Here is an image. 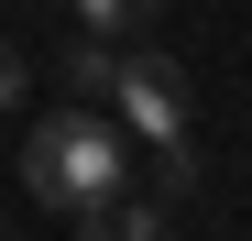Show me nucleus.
I'll list each match as a JSON object with an SVG mask.
<instances>
[{"mask_svg": "<svg viewBox=\"0 0 252 241\" xmlns=\"http://www.w3.org/2000/svg\"><path fill=\"white\" fill-rule=\"evenodd\" d=\"M22 186L44 197L55 219L110 209V197H132V132L99 120V110H44V120L22 132Z\"/></svg>", "mask_w": 252, "mask_h": 241, "instance_id": "obj_1", "label": "nucleus"}, {"mask_svg": "<svg viewBox=\"0 0 252 241\" xmlns=\"http://www.w3.org/2000/svg\"><path fill=\"white\" fill-rule=\"evenodd\" d=\"M110 99H121V132L132 143H187V66L176 55H121Z\"/></svg>", "mask_w": 252, "mask_h": 241, "instance_id": "obj_2", "label": "nucleus"}, {"mask_svg": "<svg viewBox=\"0 0 252 241\" xmlns=\"http://www.w3.org/2000/svg\"><path fill=\"white\" fill-rule=\"evenodd\" d=\"M110 77H121V44H66V99H110Z\"/></svg>", "mask_w": 252, "mask_h": 241, "instance_id": "obj_3", "label": "nucleus"}, {"mask_svg": "<svg viewBox=\"0 0 252 241\" xmlns=\"http://www.w3.org/2000/svg\"><path fill=\"white\" fill-rule=\"evenodd\" d=\"M154 11H164V0H77V22H88L99 44H132V33H143Z\"/></svg>", "mask_w": 252, "mask_h": 241, "instance_id": "obj_4", "label": "nucleus"}, {"mask_svg": "<svg viewBox=\"0 0 252 241\" xmlns=\"http://www.w3.org/2000/svg\"><path fill=\"white\" fill-rule=\"evenodd\" d=\"M110 219H121V241H164V230H176L164 197H110Z\"/></svg>", "mask_w": 252, "mask_h": 241, "instance_id": "obj_5", "label": "nucleus"}, {"mask_svg": "<svg viewBox=\"0 0 252 241\" xmlns=\"http://www.w3.org/2000/svg\"><path fill=\"white\" fill-rule=\"evenodd\" d=\"M197 186V153L187 143H154V197H187Z\"/></svg>", "mask_w": 252, "mask_h": 241, "instance_id": "obj_6", "label": "nucleus"}, {"mask_svg": "<svg viewBox=\"0 0 252 241\" xmlns=\"http://www.w3.org/2000/svg\"><path fill=\"white\" fill-rule=\"evenodd\" d=\"M66 230H77V241H121V219H110V209H77Z\"/></svg>", "mask_w": 252, "mask_h": 241, "instance_id": "obj_7", "label": "nucleus"}, {"mask_svg": "<svg viewBox=\"0 0 252 241\" xmlns=\"http://www.w3.org/2000/svg\"><path fill=\"white\" fill-rule=\"evenodd\" d=\"M0 110H22V55L0 44Z\"/></svg>", "mask_w": 252, "mask_h": 241, "instance_id": "obj_8", "label": "nucleus"}]
</instances>
